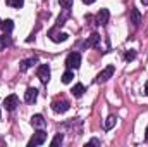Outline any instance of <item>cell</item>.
Returning <instances> with one entry per match:
<instances>
[{"mask_svg": "<svg viewBox=\"0 0 148 147\" xmlns=\"http://www.w3.org/2000/svg\"><path fill=\"white\" fill-rule=\"evenodd\" d=\"M145 139H147V142H148V126H147V130H145Z\"/></svg>", "mask_w": 148, "mask_h": 147, "instance_id": "26", "label": "cell"}, {"mask_svg": "<svg viewBox=\"0 0 148 147\" xmlns=\"http://www.w3.org/2000/svg\"><path fill=\"white\" fill-rule=\"evenodd\" d=\"M109 17H110V12H109L107 9H100L98 14H97V17H95V23H97L98 26H105V24L109 23Z\"/></svg>", "mask_w": 148, "mask_h": 147, "instance_id": "6", "label": "cell"}, {"mask_svg": "<svg viewBox=\"0 0 148 147\" xmlns=\"http://www.w3.org/2000/svg\"><path fill=\"white\" fill-rule=\"evenodd\" d=\"M124 59H126V61H134V59H136V50H127V52L124 54Z\"/></svg>", "mask_w": 148, "mask_h": 147, "instance_id": "22", "label": "cell"}, {"mask_svg": "<svg viewBox=\"0 0 148 147\" xmlns=\"http://www.w3.org/2000/svg\"><path fill=\"white\" fill-rule=\"evenodd\" d=\"M17 106H19V97L16 94H10V95H7L3 99V107L7 111H14Z\"/></svg>", "mask_w": 148, "mask_h": 147, "instance_id": "3", "label": "cell"}, {"mask_svg": "<svg viewBox=\"0 0 148 147\" xmlns=\"http://www.w3.org/2000/svg\"><path fill=\"white\" fill-rule=\"evenodd\" d=\"M88 146H100V140L93 139V140H90V142H88Z\"/></svg>", "mask_w": 148, "mask_h": 147, "instance_id": "24", "label": "cell"}, {"mask_svg": "<svg viewBox=\"0 0 148 147\" xmlns=\"http://www.w3.org/2000/svg\"><path fill=\"white\" fill-rule=\"evenodd\" d=\"M145 95H148V81H147V85H145Z\"/></svg>", "mask_w": 148, "mask_h": 147, "instance_id": "25", "label": "cell"}, {"mask_svg": "<svg viewBox=\"0 0 148 147\" xmlns=\"http://www.w3.org/2000/svg\"><path fill=\"white\" fill-rule=\"evenodd\" d=\"M36 97H38V90L35 87H29V88L26 90V94H24V101H26L28 104H33V102L36 101Z\"/></svg>", "mask_w": 148, "mask_h": 147, "instance_id": "10", "label": "cell"}, {"mask_svg": "<svg viewBox=\"0 0 148 147\" xmlns=\"http://www.w3.org/2000/svg\"><path fill=\"white\" fill-rule=\"evenodd\" d=\"M129 23H133V26H138L141 23V14L138 9H131V14H129Z\"/></svg>", "mask_w": 148, "mask_h": 147, "instance_id": "11", "label": "cell"}, {"mask_svg": "<svg viewBox=\"0 0 148 147\" xmlns=\"http://www.w3.org/2000/svg\"><path fill=\"white\" fill-rule=\"evenodd\" d=\"M71 107V104H69V101L67 99H64V97H57V99H53V102H52V109L53 112H66V111Z\"/></svg>", "mask_w": 148, "mask_h": 147, "instance_id": "1", "label": "cell"}, {"mask_svg": "<svg viewBox=\"0 0 148 147\" xmlns=\"http://www.w3.org/2000/svg\"><path fill=\"white\" fill-rule=\"evenodd\" d=\"M115 121H117V119H115V116H109V118H107V121H105V125H103V128H105V130L114 128V126H115Z\"/></svg>", "mask_w": 148, "mask_h": 147, "instance_id": "19", "label": "cell"}, {"mask_svg": "<svg viewBox=\"0 0 148 147\" xmlns=\"http://www.w3.org/2000/svg\"><path fill=\"white\" fill-rule=\"evenodd\" d=\"M5 3L9 7H14V9H21L24 5V0H5Z\"/></svg>", "mask_w": 148, "mask_h": 147, "instance_id": "17", "label": "cell"}, {"mask_svg": "<svg viewBox=\"0 0 148 147\" xmlns=\"http://www.w3.org/2000/svg\"><path fill=\"white\" fill-rule=\"evenodd\" d=\"M71 94H73L74 97H81L83 94H84V87L81 85V83H77V85H74L73 90H71Z\"/></svg>", "mask_w": 148, "mask_h": 147, "instance_id": "15", "label": "cell"}, {"mask_svg": "<svg viewBox=\"0 0 148 147\" xmlns=\"http://www.w3.org/2000/svg\"><path fill=\"white\" fill-rule=\"evenodd\" d=\"M45 140H47V133H45L43 130H38L36 133H33V137H31V140L28 142V146H29V147L41 146V144H43Z\"/></svg>", "mask_w": 148, "mask_h": 147, "instance_id": "4", "label": "cell"}, {"mask_svg": "<svg viewBox=\"0 0 148 147\" xmlns=\"http://www.w3.org/2000/svg\"><path fill=\"white\" fill-rule=\"evenodd\" d=\"M73 78H74V71L73 69H67L66 73L62 74V83H71Z\"/></svg>", "mask_w": 148, "mask_h": 147, "instance_id": "18", "label": "cell"}, {"mask_svg": "<svg viewBox=\"0 0 148 147\" xmlns=\"http://www.w3.org/2000/svg\"><path fill=\"white\" fill-rule=\"evenodd\" d=\"M114 71H115V68L114 66H107L102 73L97 76V83H105L109 78H112V74H114Z\"/></svg>", "mask_w": 148, "mask_h": 147, "instance_id": "8", "label": "cell"}, {"mask_svg": "<svg viewBox=\"0 0 148 147\" xmlns=\"http://www.w3.org/2000/svg\"><path fill=\"white\" fill-rule=\"evenodd\" d=\"M62 140H64V135H62V133H57V135L53 137V140L50 142V146H59V144H62Z\"/></svg>", "mask_w": 148, "mask_h": 147, "instance_id": "21", "label": "cell"}, {"mask_svg": "<svg viewBox=\"0 0 148 147\" xmlns=\"http://www.w3.org/2000/svg\"><path fill=\"white\" fill-rule=\"evenodd\" d=\"M69 17V9H64V14L62 16H59V19H57V24L55 26H62L64 24V21Z\"/></svg>", "mask_w": 148, "mask_h": 147, "instance_id": "20", "label": "cell"}, {"mask_svg": "<svg viewBox=\"0 0 148 147\" xmlns=\"http://www.w3.org/2000/svg\"><path fill=\"white\" fill-rule=\"evenodd\" d=\"M141 3H143V5H148V0H141Z\"/></svg>", "mask_w": 148, "mask_h": 147, "instance_id": "28", "label": "cell"}, {"mask_svg": "<svg viewBox=\"0 0 148 147\" xmlns=\"http://www.w3.org/2000/svg\"><path fill=\"white\" fill-rule=\"evenodd\" d=\"M31 125L36 126V128H43V126H45V119H43V116H41V114H35V116L31 118Z\"/></svg>", "mask_w": 148, "mask_h": 147, "instance_id": "14", "label": "cell"}, {"mask_svg": "<svg viewBox=\"0 0 148 147\" xmlns=\"http://www.w3.org/2000/svg\"><path fill=\"white\" fill-rule=\"evenodd\" d=\"M48 37H50V40H52V42L60 43V42H66V40L69 38V35H67V33H60V31L57 30V26H55V28H52V30L48 31Z\"/></svg>", "mask_w": 148, "mask_h": 147, "instance_id": "5", "label": "cell"}, {"mask_svg": "<svg viewBox=\"0 0 148 147\" xmlns=\"http://www.w3.org/2000/svg\"><path fill=\"white\" fill-rule=\"evenodd\" d=\"M83 2H84V3H93L95 0H83Z\"/></svg>", "mask_w": 148, "mask_h": 147, "instance_id": "27", "label": "cell"}, {"mask_svg": "<svg viewBox=\"0 0 148 147\" xmlns=\"http://www.w3.org/2000/svg\"><path fill=\"white\" fill-rule=\"evenodd\" d=\"M10 43H12V40L9 37V33H3L0 37V50H5L7 47H10Z\"/></svg>", "mask_w": 148, "mask_h": 147, "instance_id": "13", "label": "cell"}, {"mask_svg": "<svg viewBox=\"0 0 148 147\" xmlns=\"http://www.w3.org/2000/svg\"><path fill=\"white\" fill-rule=\"evenodd\" d=\"M59 3H60V7H62V9H71L73 0H59Z\"/></svg>", "mask_w": 148, "mask_h": 147, "instance_id": "23", "label": "cell"}, {"mask_svg": "<svg viewBox=\"0 0 148 147\" xmlns=\"http://www.w3.org/2000/svg\"><path fill=\"white\" fill-rule=\"evenodd\" d=\"M2 30H3L5 33H10V31L14 30V23H12L10 19H5V21L2 23Z\"/></svg>", "mask_w": 148, "mask_h": 147, "instance_id": "16", "label": "cell"}, {"mask_svg": "<svg viewBox=\"0 0 148 147\" xmlns=\"http://www.w3.org/2000/svg\"><path fill=\"white\" fill-rule=\"evenodd\" d=\"M100 35H98V33H93V35H91V37H88V40H86V42H84V47H86V49H93V47H98V45H100Z\"/></svg>", "mask_w": 148, "mask_h": 147, "instance_id": "9", "label": "cell"}, {"mask_svg": "<svg viewBox=\"0 0 148 147\" xmlns=\"http://www.w3.org/2000/svg\"><path fill=\"white\" fill-rule=\"evenodd\" d=\"M36 76L40 78L41 83H47V81L50 80V68H48L47 64H41V66L38 68V71H36Z\"/></svg>", "mask_w": 148, "mask_h": 147, "instance_id": "7", "label": "cell"}, {"mask_svg": "<svg viewBox=\"0 0 148 147\" xmlns=\"http://www.w3.org/2000/svg\"><path fill=\"white\" fill-rule=\"evenodd\" d=\"M66 66H67V69H77L81 66V55L77 52H71L66 59Z\"/></svg>", "mask_w": 148, "mask_h": 147, "instance_id": "2", "label": "cell"}, {"mask_svg": "<svg viewBox=\"0 0 148 147\" xmlns=\"http://www.w3.org/2000/svg\"><path fill=\"white\" fill-rule=\"evenodd\" d=\"M0 118H2V116H0Z\"/></svg>", "mask_w": 148, "mask_h": 147, "instance_id": "29", "label": "cell"}, {"mask_svg": "<svg viewBox=\"0 0 148 147\" xmlns=\"http://www.w3.org/2000/svg\"><path fill=\"white\" fill-rule=\"evenodd\" d=\"M38 62L36 57H31V59H26V61H23L21 62V66H19V71H26V69H29L31 66H35Z\"/></svg>", "mask_w": 148, "mask_h": 147, "instance_id": "12", "label": "cell"}]
</instances>
